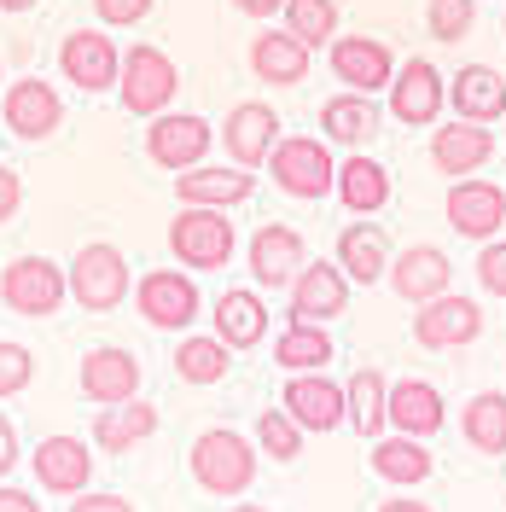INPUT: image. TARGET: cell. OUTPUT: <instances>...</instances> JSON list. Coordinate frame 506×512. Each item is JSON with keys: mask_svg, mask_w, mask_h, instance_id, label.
Listing matches in <instances>:
<instances>
[{"mask_svg": "<svg viewBox=\"0 0 506 512\" xmlns=\"http://www.w3.org/2000/svg\"><path fill=\"white\" fill-rule=\"evenodd\" d=\"M12 466H18V425L0 414V478H6Z\"/></svg>", "mask_w": 506, "mask_h": 512, "instance_id": "bcb514c9", "label": "cell"}, {"mask_svg": "<svg viewBox=\"0 0 506 512\" xmlns=\"http://www.w3.org/2000/svg\"><path fill=\"white\" fill-rule=\"evenodd\" d=\"M384 280H390V291L402 303H425V297H437V291L454 286V262L437 245H408L402 256H390V274Z\"/></svg>", "mask_w": 506, "mask_h": 512, "instance_id": "d4e9b609", "label": "cell"}, {"mask_svg": "<svg viewBox=\"0 0 506 512\" xmlns=\"http://www.w3.org/2000/svg\"><path fill=\"white\" fill-rule=\"evenodd\" d=\"M448 105L466 123H501L506 117V76L495 64H460L448 82Z\"/></svg>", "mask_w": 506, "mask_h": 512, "instance_id": "4316f807", "label": "cell"}, {"mask_svg": "<svg viewBox=\"0 0 506 512\" xmlns=\"http://www.w3.org/2000/svg\"><path fill=\"white\" fill-rule=\"evenodd\" d=\"M280 408L297 419L309 437H326V431L344 425V384L326 379V367H320V373H285Z\"/></svg>", "mask_w": 506, "mask_h": 512, "instance_id": "5bb4252c", "label": "cell"}, {"mask_svg": "<svg viewBox=\"0 0 506 512\" xmlns=\"http://www.w3.org/2000/svg\"><path fill=\"white\" fill-rule=\"evenodd\" d=\"M245 262H251L256 291H285L291 280H297V268L309 262V245H303V233H297V227L262 222L251 233V251H245Z\"/></svg>", "mask_w": 506, "mask_h": 512, "instance_id": "9a60e30c", "label": "cell"}, {"mask_svg": "<svg viewBox=\"0 0 506 512\" xmlns=\"http://www.w3.org/2000/svg\"><path fill=\"white\" fill-rule=\"evenodd\" d=\"M390 117L402 128H431L437 117H443V105H448V82H443V70L431 59H402V70L390 76Z\"/></svg>", "mask_w": 506, "mask_h": 512, "instance_id": "30bf717a", "label": "cell"}, {"mask_svg": "<svg viewBox=\"0 0 506 512\" xmlns=\"http://www.w3.org/2000/svg\"><path fill=\"white\" fill-rule=\"evenodd\" d=\"M280 30H291L309 53H320V47L338 35V0H285Z\"/></svg>", "mask_w": 506, "mask_h": 512, "instance_id": "8d00e7d4", "label": "cell"}, {"mask_svg": "<svg viewBox=\"0 0 506 512\" xmlns=\"http://www.w3.org/2000/svg\"><path fill=\"white\" fill-rule=\"evenodd\" d=\"M390 256H396L390 233H384L379 222H367V216H355V222L338 233V251H332V262L344 268L349 286H379L384 274H390Z\"/></svg>", "mask_w": 506, "mask_h": 512, "instance_id": "7402d4cb", "label": "cell"}, {"mask_svg": "<svg viewBox=\"0 0 506 512\" xmlns=\"http://www.w3.org/2000/svg\"><path fill=\"white\" fill-rule=\"evenodd\" d=\"M35 6H41V0H0V12H6V18H18V12H35Z\"/></svg>", "mask_w": 506, "mask_h": 512, "instance_id": "681fc988", "label": "cell"}, {"mask_svg": "<svg viewBox=\"0 0 506 512\" xmlns=\"http://www.w3.org/2000/svg\"><path fill=\"white\" fill-rule=\"evenodd\" d=\"M210 146H216V128L204 123V117H192V111H158V117H146V158L158 163V169H192V163L210 158Z\"/></svg>", "mask_w": 506, "mask_h": 512, "instance_id": "9c48e42d", "label": "cell"}, {"mask_svg": "<svg viewBox=\"0 0 506 512\" xmlns=\"http://www.w3.org/2000/svg\"><path fill=\"white\" fill-rule=\"evenodd\" d=\"M256 192V175L251 169H239V163H192L175 175V198L181 204H210V210H239L245 198Z\"/></svg>", "mask_w": 506, "mask_h": 512, "instance_id": "cb8c5ba5", "label": "cell"}, {"mask_svg": "<svg viewBox=\"0 0 506 512\" xmlns=\"http://www.w3.org/2000/svg\"><path fill=\"white\" fill-rule=\"evenodd\" d=\"M332 332L320 326V320H291L280 338H274V361H280L285 373H320V367H332Z\"/></svg>", "mask_w": 506, "mask_h": 512, "instance_id": "836d02e7", "label": "cell"}, {"mask_svg": "<svg viewBox=\"0 0 506 512\" xmlns=\"http://www.w3.org/2000/svg\"><path fill=\"white\" fill-rule=\"evenodd\" d=\"M379 128H384V105L373 94L344 88V94H332L326 105H320V140H326V146L367 152V146L379 140Z\"/></svg>", "mask_w": 506, "mask_h": 512, "instance_id": "d6986e66", "label": "cell"}, {"mask_svg": "<svg viewBox=\"0 0 506 512\" xmlns=\"http://www.w3.org/2000/svg\"><path fill=\"white\" fill-rule=\"evenodd\" d=\"M448 227L460 233V239H495L506 227V187L495 181H477V175H460L454 187H448Z\"/></svg>", "mask_w": 506, "mask_h": 512, "instance_id": "2e32d148", "label": "cell"}, {"mask_svg": "<svg viewBox=\"0 0 506 512\" xmlns=\"http://www.w3.org/2000/svg\"><path fill=\"white\" fill-rule=\"evenodd\" d=\"M70 512H134L128 495H70Z\"/></svg>", "mask_w": 506, "mask_h": 512, "instance_id": "ee69618b", "label": "cell"}, {"mask_svg": "<svg viewBox=\"0 0 506 512\" xmlns=\"http://www.w3.org/2000/svg\"><path fill=\"white\" fill-rule=\"evenodd\" d=\"M268 175H274V187L285 198H332V175H338V163H332V146L326 140H309V134H280V146L268 152Z\"/></svg>", "mask_w": 506, "mask_h": 512, "instance_id": "5b68a950", "label": "cell"}, {"mask_svg": "<svg viewBox=\"0 0 506 512\" xmlns=\"http://www.w3.org/2000/svg\"><path fill=\"white\" fill-rule=\"evenodd\" d=\"M495 158V134H489V123H431V163L443 169V175H472V169H483V163Z\"/></svg>", "mask_w": 506, "mask_h": 512, "instance_id": "484cf974", "label": "cell"}, {"mask_svg": "<svg viewBox=\"0 0 506 512\" xmlns=\"http://www.w3.org/2000/svg\"><path fill=\"white\" fill-rule=\"evenodd\" d=\"M303 437H309V431L285 414V408H262V414H256V431H251V443L262 448L274 466H291V460L303 454Z\"/></svg>", "mask_w": 506, "mask_h": 512, "instance_id": "74e56055", "label": "cell"}, {"mask_svg": "<svg viewBox=\"0 0 506 512\" xmlns=\"http://www.w3.org/2000/svg\"><path fill=\"white\" fill-rule=\"evenodd\" d=\"M0 123L12 128L18 140H53L64 123V99L53 82H41V76H18V82H6L0 88Z\"/></svg>", "mask_w": 506, "mask_h": 512, "instance_id": "8fae6325", "label": "cell"}, {"mask_svg": "<svg viewBox=\"0 0 506 512\" xmlns=\"http://www.w3.org/2000/svg\"><path fill=\"white\" fill-rule=\"evenodd\" d=\"M326 64H332V76L355 88V94H379L390 88V76H396V53L384 47L379 35H332L326 41Z\"/></svg>", "mask_w": 506, "mask_h": 512, "instance_id": "4fadbf2b", "label": "cell"}, {"mask_svg": "<svg viewBox=\"0 0 506 512\" xmlns=\"http://www.w3.org/2000/svg\"><path fill=\"white\" fill-rule=\"evenodd\" d=\"M477 286L489 291V297H506V239H483V251H477Z\"/></svg>", "mask_w": 506, "mask_h": 512, "instance_id": "60d3db41", "label": "cell"}, {"mask_svg": "<svg viewBox=\"0 0 506 512\" xmlns=\"http://www.w3.org/2000/svg\"><path fill=\"white\" fill-rule=\"evenodd\" d=\"M0 512H41V495L18 489V483H0Z\"/></svg>", "mask_w": 506, "mask_h": 512, "instance_id": "f6af8a7d", "label": "cell"}, {"mask_svg": "<svg viewBox=\"0 0 506 512\" xmlns=\"http://www.w3.org/2000/svg\"><path fill=\"white\" fill-rule=\"evenodd\" d=\"M309 59H315V53H309L291 30H262L251 41V70L268 88H297V82L309 76Z\"/></svg>", "mask_w": 506, "mask_h": 512, "instance_id": "1f68e13d", "label": "cell"}, {"mask_svg": "<svg viewBox=\"0 0 506 512\" xmlns=\"http://www.w3.org/2000/svg\"><path fill=\"white\" fill-rule=\"evenodd\" d=\"M501 123H506V117H501Z\"/></svg>", "mask_w": 506, "mask_h": 512, "instance_id": "f5cc1de1", "label": "cell"}, {"mask_svg": "<svg viewBox=\"0 0 506 512\" xmlns=\"http://www.w3.org/2000/svg\"><path fill=\"white\" fill-rule=\"evenodd\" d=\"M227 512H268V507H262V501H233Z\"/></svg>", "mask_w": 506, "mask_h": 512, "instance_id": "f907efd6", "label": "cell"}, {"mask_svg": "<svg viewBox=\"0 0 506 512\" xmlns=\"http://www.w3.org/2000/svg\"><path fill=\"white\" fill-rule=\"evenodd\" d=\"M76 384H82V396H88V402H99V408L128 402V396H140V355L123 350V344H99V350L82 355Z\"/></svg>", "mask_w": 506, "mask_h": 512, "instance_id": "ffe728a7", "label": "cell"}, {"mask_svg": "<svg viewBox=\"0 0 506 512\" xmlns=\"http://www.w3.org/2000/svg\"><path fill=\"white\" fill-rule=\"evenodd\" d=\"M477 332H483V309L472 297H460L454 286L425 297V303H413V344L419 350H431V355L466 350V344H477Z\"/></svg>", "mask_w": 506, "mask_h": 512, "instance_id": "52a82bcc", "label": "cell"}, {"mask_svg": "<svg viewBox=\"0 0 506 512\" xmlns=\"http://www.w3.org/2000/svg\"><path fill=\"white\" fill-rule=\"evenodd\" d=\"M18 204H24V175L12 163H0V227L18 216Z\"/></svg>", "mask_w": 506, "mask_h": 512, "instance_id": "7bdbcfd3", "label": "cell"}, {"mask_svg": "<svg viewBox=\"0 0 506 512\" xmlns=\"http://www.w3.org/2000/svg\"><path fill=\"white\" fill-rule=\"evenodd\" d=\"M64 297H70V286H64V268L53 256H18V262L0 268V303L12 315L47 320L64 309Z\"/></svg>", "mask_w": 506, "mask_h": 512, "instance_id": "8992f818", "label": "cell"}, {"mask_svg": "<svg viewBox=\"0 0 506 512\" xmlns=\"http://www.w3.org/2000/svg\"><path fill=\"white\" fill-rule=\"evenodd\" d=\"M379 512H437V507H425V501H413V495H390Z\"/></svg>", "mask_w": 506, "mask_h": 512, "instance_id": "c3c4849f", "label": "cell"}, {"mask_svg": "<svg viewBox=\"0 0 506 512\" xmlns=\"http://www.w3.org/2000/svg\"><path fill=\"white\" fill-rule=\"evenodd\" d=\"M291 320H338L349 309V280L338 262H303L297 280H291Z\"/></svg>", "mask_w": 506, "mask_h": 512, "instance_id": "603a6c76", "label": "cell"}, {"mask_svg": "<svg viewBox=\"0 0 506 512\" xmlns=\"http://www.w3.org/2000/svg\"><path fill=\"white\" fill-rule=\"evenodd\" d=\"M384 419H390V431H402V437H437L448 425V402L443 390L431 379H390V402H384Z\"/></svg>", "mask_w": 506, "mask_h": 512, "instance_id": "44dd1931", "label": "cell"}, {"mask_svg": "<svg viewBox=\"0 0 506 512\" xmlns=\"http://www.w3.org/2000/svg\"><path fill=\"white\" fill-rule=\"evenodd\" d=\"M472 18H477V0H425V35L431 41H466L472 35Z\"/></svg>", "mask_w": 506, "mask_h": 512, "instance_id": "f35d334b", "label": "cell"}, {"mask_svg": "<svg viewBox=\"0 0 506 512\" xmlns=\"http://www.w3.org/2000/svg\"><path fill=\"white\" fill-rule=\"evenodd\" d=\"M460 437L477 454H506V396L501 390H477L472 402L460 408Z\"/></svg>", "mask_w": 506, "mask_h": 512, "instance_id": "d590c367", "label": "cell"}, {"mask_svg": "<svg viewBox=\"0 0 506 512\" xmlns=\"http://www.w3.org/2000/svg\"><path fill=\"white\" fill-rule=\"evenodd\" d=\"M169 251H175V262H187L192 274L227 268L233 251H239L233 216L227 210H210V204H181V216L169 222Z\"/></svg>", "mask_w": 506, "mask_h": 512, "instance_id": "277c9868", "label": "cell"}, {"mask_svg": "<svg viewBox=\"0 0 506 512\" xmlns=\"http://www.w3.org/2000/svg\"><path fill=\"white\" fill-rule=\"evenodd\" d=\"M94 448L105 454H128V448L152 443L158 437V408L152 402H140V396H128V402H111V408H99L94 414Z\"/></svg>", "mask_w": 506, "mask_h": 512, "instance_id": "f546056e", "label": "cell"}, {"mask_svg": "<svg viewBox=\"0 0 506 512\" xmlns=\"http://www.w3.org/2000/svg\"><path fill=\"white\" fill-rule=\"evenodd\" d=\"M227 367H233V350H227L216 332H187V338H181V350H175V379L198 384V390L222 384Z\"/></svg>", "mask_w": 506, "mask_h": 512, "instance_id": "e575fe53", "label": "cell"}, {"mask_svg": "<svg viewBox=\"0 0 506 512\" xmlns=\"http://www.w3.org/2000/svg\"><path fill=\"white\" fill-rule=\"evenodd\" d=\"M384 402H390V379L379 367H355L344 384V425H355V437H384L390 419H384Z\"/></svg>", "mask_w": 506, "mask_h": 512, "instance_id": "d6a6232c", "label": "cell"}, {"mask_svg": "<svg viewBox=\"0 0 506 512\" xmlns=\"http://www.w3.org/2000/svg\"><path fill=\"white\" fill-rule=\"evenodd\" d=\"M192 483L204 489V495H245L256 483V443L251 437H239V431H198L192 437Z\"/></svg>", "mask_w": 506, "mask_h": 512, "instance_id": "7a4b0ae2", "label": "cell"}, {"mask_svg": "<svg viewBox=\"0 0 506 512\" xmlns=\"http://www.w3.org/2000/svg\"><path fill=\"white\" fill-rule=\"evenodd\" d=\"M280 6L285 0H233V12H245V18H256V24H262V18H280Z\"/></svg>", "mask_w": 506, "mask_h": 512, "instance_id": "7dc6e473", "label": "cell"}, {"mask_svg": "<svg viewBox=\"0 0 506 512\" xmlns=\"http://www.w3.org/2000/svg\"><path fill=\"white\" fill-rule=\"evenodd\" d=\"M175 94H181L175 59L163 47H152V41H134L123 53V64H117V99H123V111L128 117H158V111L175 105Z\"/></svg>", "mask_w": 506, "mask_h": 512, "instance_id": "3957f363", "label": "cell"}, {"mask_svg": "<svg viewBox=\"0 0 506 512\" xmlns=\"http://www.w3.org/2000/svg\"><path fill=\"white\" fill-rule=\"evenodd\" d=\"M274 146H280V111H274V105L245 99V105H233V111H227V123H222L227 163H239V169H262Z\"/></svg>", "mask_w": 506, "mask_h": 512, "instance_id": "e0dca14e", "label": "cell"}, {"mask_svg": "<svg viewBox=\"0 0 506 512\" xmlns=\"http://www.w3.org/2000/svg\"><path fill=\"white\" fill-rule=\"evenodd\" d=\"M216 338H222L227 350H256L268 338V303H262V291L233 286L216 297Z\"/></svg>", "mask_w": 506, "mask_h": 512, "instance_id": "4dcf8cb0", "label": "cell"}, {"mask_svg": "<svg viewBox=\"0 0 506 512\" xmlns=\"http://www.w3.org/2000/svg\"><path fill=\"white\" fill-rule=\"evenodd\" d=\"M332 192H338V204L349 216H379L390 204V169L379 158H367V152H349L338 163V175H332Z\"/></svg>", "mask_w": 506, "mask_h": 512, "instance_id": "f1b7e54d", "label": "cell"}, {"mask_svg": "<svg viewBox=\"0 0 506 512\" xmlns=\"http://www.w3.org/2000/svg\"><path fill=\"white\" fill-rule=\"evenodd\" d=\"M0 88H6V82H0Z\"/></svg>", "mask_w": 506, "mask_h": 512, "instance_id": "816d5d0a", "label": "cell"}, {"mask_svg": "<svg viewBox=\"0 0 506 512\" xmlns=\"http://www.w3.org/2000/svg\"><path fill=\"white\" fill-rule=\"evenodd\" d=\"M134 309L146 315V326L158 332H187L204 315V297L192 286V268H152L134 280Z\"/></svg>", "mask_w": 506, "mask_h": 512, "instance_id": "ba28073f", "label": "cell"}, {"mask_svg": "<svg viewBox=\"0 0 506 512\" xmlns=\"http://www.w3.org/2000/svg\"><path fill=\"white\" fill-rule=\"evenodd\" d=\"M117 41L105 30H76L59 41V76L76 88V94H111L117 88Z\"/></svg>", "mask_w": 506, "mask_h": 512, "instance_id": "7c38bea8", "label": "cell"}, {"mask_svg": "<svg viewBox=\"0 0 506 512\" xmlns=\"http://www.w3.org/2000/svg\"><path fill=\"white\" fill-rule=\"evenodd\" d=\"M30 384H35V355L24 344H12V338H0V402L30 390Z\"/></svg>", "mask_w": 506, "mask_h": 512, "instance_id": "ab89813d", "label": "cell"}, {"mask_svg": "<svg viewBox=\"0 0 506 512\" xmlns=\"http://www.w3.org/2000/svg\"><path fill=\"white\" fill-rule=\"evenodd\" d=\"M367 466H373V478L390 483V489H419V483L437 472L431 448L419 443V437H402V431L373 437V448H367Z\"/></svg>", "mask_w": 506, "mask_h": 512, "instance_id": "83f0119b", "label": "cell"}, {"mask_svg": "<svg viewBox=\"0 0 506 512\" xmlns=\"http://www.w3.org/2000/svg\"><path fill=\"white\" fill-rule=\"evenodd\" d=\"M30 472L47 495H82L94 483V448L82 437H64V431L59 437H41L30 448Z\"/></svg>", "mask_w": 506, "mask_h": 512, "instance_id": "ac0fdd59", "label": "cell"}, {"mask_svg": "<svg viewBox=\"0 0 506 512\" xmlns=\"http://www.w3.org/2000/svg\"><path fill=\"white\" fill-rule=\"evenodd\" d=\"M64 286L76 297V309H88V315H111V309H123V297L134 291V268H128V256L117 245H82V251L70 256V268H64Z\"/></svg>", "mask_w": 506, "mask_h": 512, "instance_id": "6da1fadb", "label": "cell"}, {"mask_svg": "<svg viewBox=\"0 0 506 512\" xmlns=\"http://www.w3.org/2000/svg\"><path fill=\"white\" fill-rule=\"evenodd\" d=\"M94 18L105 30H134L152 18V0H94Z\"/></svg>", "mask_w": 506, "mask_h": 512, "instance_id": "b9f144b4", "label": "cell"}]
</instances>
